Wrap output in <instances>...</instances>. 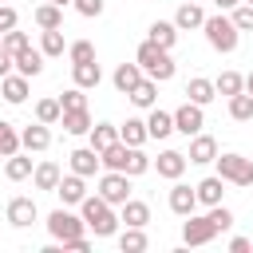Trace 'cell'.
Masks as SVG:
<instances>
[{
  "label": "cell",
  "instance_id": "cell-16",
  "mask_svg": "<svg viewBox=\"0 0 253 253\" xmlns=\"http://www.w3.org/2000/svg\"><path fill=\"white\" fill-rule=\"evenodd\" d=\"M186 158H190L194 166H210V162L217 158V142H213L210 134H202V130H198V134L190 138V150H186Z\"/></svg>",
  "mask_w": 253,
  "mask_h": 253
},
{
  "label": "cell",
  "instance_id": "cell-17",
  "mask_svg": "<svg viewBox=\"0 0 253 253\" xmlns=\"http://www.w3.org/2000/svg\"><path fill=\"white\" fill-rule=\"evenodd\" d=\"M194 190H198V206H221V198H225V178H221V174H210V178H202Z\"/></svg>",
  "mask_w": 253,
  "mask_h": 253
},
{
  "label": "cell",
  "instance_id": "cell-24",
  "mask_svg": "<svg viewBox=\"0 0 253 253\" xmlns=\"http://www.w3.org/2000/svg\"><path fill=\"white\" fill-rule=\"evenodd\" d=\"M119 221H123V225H142V229H146V225H150V206L126 198V202L119 206Z\"/></svg>",
  "mask_w": 253,
  "mask_h": 253
},
{
  "label": "cell",
  "instance_id": "cell-12",
  "mask_svg": "<svg viewBox=\"0 0 253 253\" xmlns=\"http://www.w3.org/2000/svg\"><path fill=\"white\" fill-rule=\"evenodd\" d=\"M20 142H24V150L28 154H40V150H47L51 146V130H47V123H28L24 130H20Z\"/></svg>",
  "mask_w": 253,
  "mask_h": 253
},
{
  "label": "cell",
  "instance_id": "cell-54",
  "mask_svg": "<svg viewBox=\"0 0 253 253\" xmlns=\"http://www.w3.org/2000/svg\"><path fill=\"white\" fill-rule=\"evenodd\" d=\"M245 4H253V0H245Z\"/></svg>",
  "mask_w": 253,
  "mask_h": 253
},
{
  "label": "cell",
  "instance_id": "cell-27",
  "mask_svg": "<svg viewBox=\"0 0 253 253\" xmlns=\"http://www.w3.org/2000/svg\"><path fill=\"white\" fill-rule=\"evenodd\" d=\"M146 32H150L146 40H154V43H158V47H166V51L178 43V24H174V20H154Z\"/></svg>",
  "mask_w": 253,
  "mask_h": 253
},
{
  "label": "cell",
  "instance_id": "cell-4",
  "mask_svg": "<svg viewBox=\"0 0 253 253\" xmlns=\"http://www.w3.org/2000/svg\"><path fill=\"white\" fill-rule=\"evenodd\" d=\"M83 229H87L83 213H71L67 206H59V210H51V213H47V233H51L55 241H71V237H83Z\"/></svg>",
  "mask_w": 253,
  "mask_h": 253
},
{
  "label": "cell",
  "instance_id": "cell-5",
  "mask_svg": "<svg viewBox=\"0 0 253 253\" xmlns=\"http://www.w3.org/2000/svg\"><path fill=\"white\" fill-rule=\"evenodd\" d=\"M213 162H217V174H221L229 186H253V158L229 150V154H217Z\"/></svg>",
  "mask_w": 253,
  "mask_h": 253
},
{
  "label": "cell",
  "instance_id": "cell-15",
  "mask_svg": "<svg viewBox=\"0 0 253 253\" xmlns=\"http://www.w3.org/2000/svg\"><path fill=\"white\" fill-rule=\"evenodd\" d=\"M142 75H146V71H142V67H138V59H134V63H119V67H115V75H111V83H115V91H119V95H130V91L142 83Z\"/></svg>",
  "mask_w": 253,
  "mask_h": 253
},
{
  "label": "cell",
  "instance_id": "cell-55",
  "mask_svg": "<svg viewBox=\"0 0 253 253\" xmlns=\"http://www.w3.org/2000/svg\"><path fill=\"white\" fill-rule=\"evenodd\" d=\"M0 40H4V32H0Z\"/></svg>",
  "mask_w": 253,
  "mask_h": 253
},
{
  "label": "cell",
  "instance_id": "cell-14",
  "mask_svg": "<svg viewBox=\"0 0 253 253\" xmlns=\"http://www.w3.org/2000/svg\"><path fill=\"white\" fill-rule=\"evenodd\" d=\"M4 217H8L16 229H28V225L40 217V210H36V202H32V198H12V202H8V210H4Z\"/></svg>",
  "mask_w": 253,
  "mask_h": 253
},
{
  "label": "cell",
  "instance_id": "cell-46",
  "mask_svg": "<svg viewBox=\"0 0 253 253\" xmlns=\"http://www.w3.org/2000/svg\"><path fill=\"white\" fill-rule=\"evenodd\" d=\"M210 221L217 225V233H225V229L233 225V213H229L225 206H210Z\"/></svg>",
  "mask_w": 253,
  "mask_h": 253
},
{
  "label": "cell",
  "instance_id": "cell-29",
  "mask_svg": "<svg viewBox=\"0 0 253 253\" xmlns=\"http://www.w3.org/2000/svg\"><path fill=\"white\" fill-rule=\"evenodd\" d=\"M32 158L24 154V150H16V154H8V162H4V178L8 182H24V178H32Z\"/></svg>",
  "mask_w": 253,
  "mask_h": 253
},
{
  "label": "cell",
  "instance_id": "cell-26",
  "mask_svg": "<svg viewBox=\"0 0 253 253\" xmlns=\"http://www.w3.org/2000/svg\"><path fill=\"white\" fill-rule=\"evenodd\" d=\"M59 178H63V170H59L55 162H36V170H32V182H36V190H47V194H55Z\"/></svg>",
  "mask_w": 253,
  "mask_h": 253
},
{
  "label": "cell",
  "instance_id": "cell-22",
  "mask_svg": "<svg viewBox=\"0 0 253 253\" xmlns=\"http://www.w3.org/2000/svg\"><path fill=\"white\" fill-rule=\"evenodd\" d=\"M138 111H150V107H158V79H150V75H142V83L126 95Z\"/></svg>",
  "mask_w": 253,
  "mask_h": 253
},
{
  "label": "cell",
  "instance_id": "cell-40",
  "mask_svg": "<svg viewBox=\"0 0 253 253\" xmlns=\"http://www.w3.org/2000/svg\"><path fill=\"white\" fill-rule=\"evenodd\" d=\"M123 158H126V142L119 138V142H111L103 150V170H123Z\"/></svg>",
  "mask_w": 253,
  "mask_h": 253
},
{
  "label": "cell",
  "instance_id": "cell-42",
  "mask_svg": "<svg viewBox=\"0 0 253 253\" xmlns=\"http://www.w3.org/2000/svg\"><path fill=\"white\" fill-rule=\"evenodd\" d=\"M67 55H71V63H87V59H95V43L75 40V43H67Z\"/></svg>",
  "mask_w": 253,
  "mask_h": 253
},
{
  "label": "cell",
  "instance_id": "cell-33",
  "mask_svg": "<svg viewBox=\"0 0 253 253\" xmlns=\"http://www.w3.org/2000/svg\"><path fill=\"white\" fill-rule=\"evenodd\" d=\"M40 51H43L47 59H55V55H63V51H67V40H63V28H47V32L40 36Z\"/></svg>",
  "mask_w": 253,
  "mask_h": 253
},
{
  "label": "cell",
  "instance_id": "cell-32",
  "mask_svg": "<svg viewBox=\"0 0 253 253\" xmlns=\"http://www.w3.org/2000/svg\"><path fill=\"white\" fill-rule=\"evenodd\" d=\"M150 166H154V158H146V154H142V146H126V158H123V174L138 178V174H146Z\"/></svg>",
  "mask_w": 253,
  "mask_h": 253
},
{
  "label": "cell",
  "instance_id": "cell-56",
  "mask_svg": "<svg viewBox=\"0 0 253 253\" xmlns=\"http://www.w3.org/2000/svg\"><path fill=\"white\" fill-rule=\"evenodd\" d=\"M0 4H4V0H0Z\"/></svg>",
  "mask_w": 253,
  "mask_h": 253
},
{
  "label": "cell",
  "instance_id": "cell-3",
  "mask_svg": "<svg viewBox=\"0 0 253 253\" xmlns=\"http://www.w3.org/2000/svg\"><path fill=\"white\" fill-rule=\"evenodd\" d=\"M202 32H206L210 47H213V51H221V55L237 51V43H241V32H237V24H233V20L225 16V12H217V16H206Z\"/></svg>",
  "mask_w": 253,
  "mask_h": 253
},
{
  "label": "cell",
  "instance_id": "cell-13",
  "mask_svg": "<svg viewBox=\"0 0 253 253\" xmlns=\"http://www.w3.org/2000/svg\"><path fill=\"white\" fill-rule=\"evenodd\" d=\"M186 166H190V158L182 154V150H162L158 158H154V170H158V178H182L186 174Z\"/></svg>",
  "mask_w": 253,
  "mask_h": 253
},
{
  "label": "cell",
  "instance_id": "cell-23",
  "mask_svg": "<svg viewBox=\"0 0 253 253\" xmlns=\"http://www.w3.org/2000/svg\"><path fill=\"white\" fill-rule=\"evenodd\" d=\"M146 130H150V138H170L174 134V111H158V107H150V115H146Z\"/></svg>",
  "mask_w": 253,
  "mask_h": 253
},
{
  "label": "cell",
  "instance_id": "cell-11",
  "mask_svg": "<svg viewBox=\"0 0 253 253\" xmlns=\"http://www.w3.org/2000/svg\"><path fill=\"white\" fill-rule=\"evenodd\" d=\"M170 210H174L178 217H190V213L198 210V190H194V186H186L182 178H174V190H170Z\"/></svg>",
  "mask_w": 253,
  "mask_h": 253
},
{
  "label": "cell",
  "instance_id": "cell-49",
  "mask_svg": "<svg viewBox=\"0 0 253 253\" xmlns=\"http://www.w3.org/2000/svg\"><path fill=\"white\" fill-rule=\"evenodd\" d=\"M63 249H71V253H87L91 241H87V237H71V241H63Z\"/></svg>",
  "mask_w": 253,
  "mask_h": 253
},
{
  "label": "cell",
  "instance_id": "cell-31",
  "mask_svg": "<svg viewBox=\"0 0 253 253\" xmlns=\"http://www.w3.org/2000/svg\"><path fill=\"white\" fill-rule=\"evenodd\" d=\"M32 20L40 24V32H47V28H63V8L47 0V4H40V8L32 12Z\"/></svg>",
  "mask_w": 253,
  "mask_h": 253
},
{
  "label": "cell",
  "instance_id": "cell-8",
  "mask_svg": "<svg viewBox=\"0 0 253 253\" xmlns=\"http://www.w3.org/2000/svg\"><path fill=\"white\" fill-rule=\"evenodd\" d=\"M213 237H217V225L210 221V213L206 217H194V213L186 217V225H182V241L186 245H210Z\"/></svg>",
  "mask_w": 253,
  "mask_h": 253
},
{
  "label": "cell",
  "instance_id": "cell-2",
  "mask_svg": "<svg viewBox=\"0 0 253 253\" xmlns=\"http://www.w3.org/2000/svg\"><path fill=\"white\" fill-rule=\"evenodd\" d=\"M134 59H138V67H142L150 79H158V83L174 79V71H178V63L170 59V51H166V47H158L154 40H142V43H138V51H134Z\"/></svg>",
  "mask_w": 253,
  "mask_h": 253
},
{
  "label": "cell",
  "instance_id": "cell-38",
  "mask_svg": "<svg viewBox=\"0 0 253 253\" xmlns=\"http://www.w3.org/2000/svg\"><path fill=\"white\" fill-rule=\"evenodd\" d=\"M213 87H217V95H237V91H245V75H237V71H221L217 79H213Z\"/></svg>",
  "mask_w": 253,
  "mask_h": 253
},
{
  "label": "cell",
  "instance_id": "cell-50",
  "mask_svg": "<svg viewBox=\"0 0 253 253\" xmlns=\"http://www.w3.org/2000/svg\"><path fill=\"white\" fill-rule=\"evenodd\" d=\"M229 249H233V253H249V249H253V241H249V237H233V241H229Z\"/></svg>",
  "mask_w": 253,
  "mask_h": 253
},
{
  "label": "cell",
  "instance_id": "cell-51",
  "mask_svg": "<svg viewBox=\"0 0 253 253\" xmlns=\"http://www.w3.org/2000/svg\"><path fill=\"white\" fill-rule=\"evenodd\" d=\"M213 4H217V12H233L241 0H213Z\"/></svg>",
  "mask_w": 253,
  "mask_h": 253
},
{
  "label": "cell",
  "instance_id": "cell-9",
  "mask_svg": "<svg viewBox=\"0 0 253 253\" xmlns=\"http://www.w3.org/2000/svg\"><path fill=\"white\" fill-rule=\"evenodd\" d=\"M67 162H71V170H75V174L95 178V174H99V166H103V154H99L95 146H79V150H71V154H67Z\"/></svg>",
  "mask_w": 253,
  "mask_h": 253
},
{
  "label": "cell",
  "instance_id": "cell-6",
  "mask_svg": "<svg viewBox=\"0 0 253 253\" xmlns=\"http://www.w3.org/2000/svg\"><path fill=\"white\" fill-rule=\"evenodd\" d=\"M95 194H103L111 206H123V202L130 198V174H123V170H103Z\"/></svg>",
  "mask_w": 253,
  "mask_h": 253
},
{
  "label": "cell",
  "instance_id": "cell-35",
  "mask_svg": "<svg viewBox=\"0 0 253 253\" xmlns=\"http://www.w3.org/2000/svg\"><path fill=\"white\" fill-rule=\"evenodd\" d=\"M150 241H146V233H142V225H126L123 233H119V249L123 253H142Z\"/></svg>",
  "mask_w": 253,
  "mask_h": 253
},
{
  "label": "cell",
  "instance_id": "cell-25",
  "mask_svg": "<svg viewBox=\"0 0 253 253\" xmlns=\"http://www.w3.org/2000/svg\"><path fill=\"white\" fill-rule=\"evenodd\" d=\"M174 24H178V32H194V28L206 24V12H202L194 0H182V8L174 12Z\"/></svg>",
  "mask_w": 253,
  "mask_h": 253
},
{
  "label": "cell",
  "instance_id": "cell-37",
  "mask_svg": "<svg viewBox=\"0 0 253 253\" xmlns=\"http://www.w3.org/2000/svg\"><path fill=\"white\" fill-rule=\"evenodd\" d=\"M229 119H237V123H249L253 119V95L249 91L229 95Z\"/></svg>",
  "mask_w": 253,
  "mask_h": 253
},
{
  "label": "cell",
  "instance_id": "cell-7",
  "mask_svg": "<svg viewBox=\"0 0 253 253\" xmlns=\"http://www.w3.org/2000/svg\"><path fill=\"white\" fill-rule=\"evenodd\" d=\"M202 126H206V111H202L198 103H190V99H186V103L174 111V130H178V134H186V138H194Z\"/></svg>",
  "mask_w": 253,
  "mask_h": 253
},
{
  "label": "cell",
  "instance_id": "cell-20",
  "mask_svg": "<svg viewBox=\"0 0 253 253\" xmlns=\"http://www.w3.org/2000/svg\"><path fill=\"white\" fill-rule=\"evenodd\" d=\"M0 95H4V103H12V107H20L24 99H28V75H4L0 79Z\"/></svg>",
  "mask_w": 253,
  "mask_h": 253
},
{
  "label": "cell",
  "instance_id": "cell-44",
  "mask_svg": "<svg viewBox=\"0 0 253 253\" xmlns=\"http://www.w3.org/2000/svg\"><path fill=\"white\" fill-rule=\"evenodd\" d=\"M28 43H32V40H28V32H16V28H12V32H4V40H0V47H4V51H12V55H16V51H24Z\"/></svg>",
  "mask_w": 253,
  "mask_h": 253
},
{
  "label": "cell",
  "instance_id": "cell-34",
  "mask_svg": "<svg viewBox=\"0 0 253 253\" xmlns=\"http://www.w3.org/2000/svg\"><path fill=\"white\" fill-rule=\"evenodd\" d=\"M59 126H63L67 134H87V130H91L95 123H91V111H63Z\"/></svg>",
  "mask_w": 253,
  "mask_h": 253
},
{
  "label": "cell",
  "instance_id": "cell-48",
  "mask_svg": "<svg viewBox=\"0 0 253 253\" xmlns=\"http://www.w3.org/2000/svg\"><path fill=\"white\" fill-rule=\"evenodd\" d=\"M12 67H16V55L0 47V79H4V75H12Z\"/></svg>",
  "mask_w": 253,
  "mask_h": 253
},
{
  "label": "cell",
  "instance_id": "cell-36",
  "mask_svg": "<svg viewBox=\"0 0 253 253\" xmlns=\"http://www.w3.org/2000/svg\"><path fill=\"white\" fill-rule=\"evenodd\" d=\"M16 150H24V142H20V130H16V123L0 119V158H8V154H16Z\"/></svg>",
  "mask_w": 253,
  "mask_h": 253
},
{
  "label": "cell",
  "instance_id": "cell-30",
  "mask_svg": "<svg viewBox=\"0 0 253 253\" xmlns=\"http://www.w3.org/2000/svg\"><path fill=\"white\" fill-rule=\"evenodd\" d=\"M119 138H123L126 146H142V142L150 138L146 119H126V123H119Z\"/></svg>",
  "mask_w": 253,
  "mask_h": 253
},
{
  "label": "cell",
  "instance_id": "cell-28",
  "mask_svg": "<svg viewBox=\"0 0 253 253\" xmlns=\"http://www.w3.org/2000/svg\"><path fill=\"white\" fill-rule=\"evenodd\" d=\"M111 142H119V126H115V123H95V126L87 130V146H95L99 154H103Z\"/></svg>",
  "mask_w": 253,
  "mask_h": 253
},
{
  "label": "cell",
  "instance_id": "cell-18",
  "mask_svg": "<svg viewBox=\"0 0 253 253\" xmlns=\"http://www.w3.org/2000/svg\"><path fill=\"white\" fill-rule=\"evenodd\" d=\"M43 59H47V55H43L40 47H32V43H28L24 51H16V71H20V75H28V79H36V75L43 71Z\"/></svg>",
  "mask_w": 253,
  "mask_h": 253
},
{
  "label": "cell",
  "instance_id": "cell-39",
  "mask_svg": "<svg viewBox=\"0 0 253 253\" xmlns=\"http://www.w3.org/2000/svg\"><path fill=\"white\" fill-rule=\"evenodd\" d=\"M36 119H40V123H47V126H55V123L63 119L59 99H40V103H36Z\"/></svg>",
  "mask_w": 253,
  "mask_h": 253
},
{
  "label": "cell",
  "instance_id": "cell-43",
  "mask_svg": "<svg viewBox=\"0 0 253 253\" xmlns=\"http://www.w3.org/2000/svg\"><path fill=\"white\" fill-rule=\"evenodd\" d=\"M229 20L237 24V32H253V4H245V0H241V4L229 12Z\"/></svg>",
  "mask_w": 253,
  "mask_h": 253
},
{
  "label": "cell",
  "instance_id": "cell-52",
  "mask_svg": "<svg viewBox=\"0 0 253 253\" xmlns=\"http://www.w3.org/2000/svg\"><path fill=\"white\" fill-rule=\"evenodd\" d=\"M245 91H249V95H253V71H249V75H245Z\"/></svg>",
  "mask_w": 253,
  "mask_h": 253
},
{
  "label": "cell",
  "instance_id": "cell-21",
  "mask_svg": "<svg viewBox=\"0 0 253 253\" xmlns=\"http://www.w3.org/2000/svg\"><path fill=\"white\" fill-rule=\"evenodd\" d=\"M186 99H190V103H198V107L213 103V99H217V87H213V79H206V75H194V79L186 83Z\"/></svg>",
  "mask_w": 253,
  "mask_h": 253
},
{
  "label": "cell",
  "instance_id": "cell-1",
  "mask_svg": "<svg viewBox=\"0 0 253 253\" xmlns=\"http://www.w3.org/2000/svg\"><path fill=\"white\" fill-rule=\"evenodd\" d=\"M79 213H83V221H87V229L95 237H115L119 233V213H115V206L103 194H87L79 202Z\"/></svg>",
  "mask_w": 253,
  "mask_h": 253
},
{
  "label": "cell",
  "instance_id": "cell-41",
  "mask_svg": "<svg viewBox=\"0 0 253 253\" xmlns=\"http://www.w3.org/2000/svg\"><path fill=\"white\" fill-rule=\"evenodd\" d=\"M59 107H63V111H87V95H83V87H67V91L59 95Z\"/></svg>",
  "mask_w": 253,
  "mask_h": 253
},
{
  "label": "cell",
  "instance_id": "cell-19",
  "mask_svg": "<svg viewBox=\"0 0 253 253\" xmlns=\"http://www.w3.org/2000/svg\"><path fill=\"white\" fill-rule=\"evenodd\" d=\"M71 79H75V87L91 91V87L103 83V67H99L95 59H87V63H71Z\"/></svg>",
  "mask_w": 253,
  "mask_h": 253
},
{
  "label": "cell",
  "instance_id": "cell-47",
  "mask_svg": "<svg viewBox=\"0 0 253 253\" xmlns=\"http://www.w3.org/2000/svg\"><path fill=\"white\" fill-rule=\"evenodd\" d=\"M16 20H20V16H16V8H12V4H0V32H12V28H16Z\"/></svg>",
  "mask_w": 253,
  "mask_h": 253
},
{
  "label": "cell",
  "instance_id": "cell-45",
  "mask_svg": "<svg viewBox=\"0 0 253 253\" xmlns=\"http://www.w3.org/2000/svg\"><path fill=\"white\" fill-rule=\"evenodd\" d=\"M71 8H75L79 16H87V20H99L103 8H107V0H71Z\"/></svg>",
  "mask_w": 253,
  "mask_h": 253
},
{
  "label": "cell",
  "instance_id": "cell-10",
  "mask_svg": "<svg viewBox=\"0 0 253 253\" xmlns=\"http://www.w3.org/2000/svg\"><path fill=\"white\" fill-rule=\"evenodd\" d=\"M55 194H59V202H63V206H79V202L87 198V178L71 170V174H63V178H59Z\"/></svg>",
  "mask_w": 253,
  "mask_h": 253
},
{
  "label": "cell",
  "instance_id": "cell-53",
  "mask_svg": "<svg viewBox=\"0 0 253 253\" xmlns=\"http://www.w3.org/2000/svg\"><path fill=\"white\" fill-rule=\"evenodd\" d=\"M51 4H59V8H67V4H71V0H51Z\"/></svg>",
  "mask_w": 253,
  "mask_h": 253
}]
</instances>
